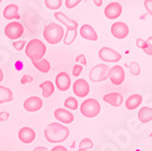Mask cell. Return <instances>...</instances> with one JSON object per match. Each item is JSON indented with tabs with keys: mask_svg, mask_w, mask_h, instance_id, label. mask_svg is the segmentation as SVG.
Wrapping results in <instances>:
<instances>
[{
	"mask_svg": "<svg viewBox=\"0 0 152 151\" xmlns=\"http://www.w3.org/2000/svg\"><path fill=\"white\" fill-rule=\"evenodd\" d=\"M99 57L104 62H118V61H121L122 55L118 51H116L115 49L104 46L99 50Z\"/></svg>",
	"mask_w": 152,
	"mask_h": 151,
	"instance_id": "8",
	"label": "cell"
},
{
	"mask_svg": "<svg viewBox=\"0 0 152 151\" xmlns=\"http://www.w3.org/2000/svg\"><path fill=\"white\" fill-rule=\"evenodd\" d=\"M145 42H146V46H145V49L142 50V51H144L146 55L152 56V37L147 38V39H146Z\"/></svg>",
	"mask_w": 152,
	"mask_h": 151,
	"instance_id": "29",
	"label": "cell"
},
{
	"mask_svg": "<svg viewBox=\"0 0 152 151\" xmlns=\"http://www.w3.org/2000/svg\"><path fill=\"white\" fill-rule=\"evenodd\" d=\"M3 79H4V72L0 68V82H3Z\"/></svg>",
	"mask_w": 152,
	"mask_h": 151,
	"instance_id": "41",
	"label": "cell"
},
{
	"mask_svg": "<svg viewBox=\"0 0 152 151\" xmlns=\"http://www.w3.org/2000/svg\"><path fill=\"white\" fill-rule=\"evenodd\" d=\"M50 151H68V150H67V147L62 146V145H56V146H54Z\"/></svg>",
	"mask_w": 152,
	"mask_h": 151,
	"instance_id": "38",
	"label": "cell"
},
{
	"mask_svg": "<svg viewBox=\"0 0 152 151\" xmlns=\"http://www.w3.org/2000/svg\"><path fill=\"white\" fill-rule=\"evenodd\" d=\"M24 53H26L27 57L32 62L39 61V60L44 59V56L46 54V45L39 39H32L26 44Z\"/></svg>",
	"mask_w": 152,
	"mask_h": 151,
	"instance_id": "3",
	"label": "cell"
},
{
	"mask_svg": "<svg viewBox=\"0 0 152 151\" xmlns=\"http://www.w3.org/2000/svg\"><path fill=\"white\" fill-rule=\"evenodd\" d=\"M75 62H77L78 65H82L83 67L88 64V62H86V57H85L84 54H80V55H78L77 57H75Z\"/></svg>",
	"mask_w": 152,
	"mask_h": 151,
	"instance_id": "33",
	"label": "cell"
},
{
	"mask_svg": "<svg viewBox=\"0 0 152 151\" xmlns=\"http://www.w3.org/2000/svg\"><path fill=\"white\" fill-rule=\"evenodd\" d=\"M1 1H3V0H0V4H1Z\"/></svg>",
	"mask_w": 152,
	"mask_h": 151,
	"instance_id": "43",
	"label": "cell"
},
{
	"mask_svg": "<svg viewBox=\"0 0 152 151\" xmlns=\"http://www.w3.org/2000/svg\"><path fill=\"white\" fill-rule=\"evenodd\" d=\"M54 117L58 121V123H62V124H69L74 121V115L67 108H56L54 111Z\"/></svg>",
	"mask_w": 152,
	"mask_h": 151,
	"instance_id": "12",
	"label": "cell"
},
{
	"mask_svg": "<svg viewBox=\"0 0 152 151\" xmlns=\"http://www.w3.org/2000/svg\"><path fill=\"white\" fill-rule=\"evenodd\" d=\"M111 34L116 39H124L129 34V27L124 22H115L111 26Z\"/></svg>",
	"mask_w": 152,
	"mask_h": 151,
	"instance_id": "10",
	"label": "cell"
},
{
	"mask_svg": "<svg viewBox=\"0 0 152 151\" xmlns=\"http://www.w3.org/2000/svg\"><path fill=\"white\" fill-rule=\"evenodd\" d=\"M33 82V77L31 74H23V77L21 78V83L22 84H27V83H31Z\"/></svg>",
	"mask_w": 152,
	"mask_h": 151,
	"instance_id": "35",
	"label": "cell"
},
{
	"mask_svg": "<svg viewBox=\"0 0 152 151\" xmlns=\"http://www.w3.org/2000/svg\"><path fill=\"white\" fill-rule=\"evenodd\" d=\"M72 89H73V93L75 94V96L78 97H85L90 92V85L85 79H77L73 85H72Z\"/></svg>",
	"mask_w": 152,
	"mask_h": 151,
	"instance_id": "11",
	"label": "cell"
},
{
	"mask_svg": "<svg viewBox=\"0 0 152 151\" xmlns=\"http://www.w3.org/2000/svg\"><path fill=\"white\" fill-rule=\"evenodd\" d=\"M144 6L147 11V14L152 16V0H145L144 1Z\"/></svg>",
	"mask_w": 152,
	"mask_h": 151,
	"instance_id": "34",
	"label": "cell"
},
{
	"mask_svg": "<svg viewBox=\"0 0 152 151\" xmlns=\"http://www.w3.org/2000/svg\"><path fill=\"white\" fill-rule=\"evenodd\" d=\"M33 151H49V149L45 146H37L33 149Z\"/></svg>",
	"mask_w": 152,
	"mask_h": 151,
	"instance_id": "39",
	"label": "cell"
},
{
	"mask_svg": "<svg viewBox=\"0 0 152 151\" xmlns=\"http://www.w3.org/2000/svg\"><path fill=\"white\" fill-rule=\"evenodd\" d=\"M55 84L57 86V89L61 90V92H67L71 85H72V82H71V77L69 74L66 73V72H60L56 78H55Z\"/></svg>",
	"mask_w": 152,
	"mask_h": 151,
	"instance_id": "15",
	"label": "cell"
},
{
	"mask_svg": "<svg viewBox=\"0 0 152 151\" xmlns=\"http://www.w3.org/2000/svg\"><path fill=\"white\" fill-rule=\"evenodd\" d=\"M136 46H137L139 49L144 50L145 46H146V42H145L144 39H141V38H139V39H136Z\"/></svg>",
	"mask_w": 152,
	"mask_h": 151,
	"instance_id": "36",
	"label": "cell"
},
{
	"mask_svg": "<svg viewBox=\"0 0 152 151\" xmlns=\"http://www.w3.org/2000/svg\"><path fill=\"white\" fill-rule=\"evenodd\" d=\"M79 107V104H78V100L75 99V97H67L65 100V108L69 110V111H74V110H77Z\"/></svg>",
	"mask_w": 152,
	"mask_h": 151,
	"instance_id": "25",
	"label": "cell"
},
{
	"mask_svg": "<svg viewBox=\"0 0 152 151\" xmlns=\"http://www.w3.org/2000/svg\"><path fill=\"white\" fill-rule=\"evenodd\" d=\"M43 107V100L39 96H29L23 101V108L28 112H37Z\"/></svg>",
	"mask_w": 152,
	"mask_h": 151,
	"instance_id": "14",
	"label": "cell"
},
{
	"mask_svg": "<svg viewBox=\"0 0 152 151\" xmlns=\"http://www.w3.org/2000/svg\"><path fill=\"white\" fill-rule=\"evenodd\" d=\"M83 72V66L82 65H78V64H75L73 66V70H72V76H74V77H78V76Z\"/></svg>",
	"mask_w": 152,
	"mask_h": 151,
	"instance_id": "32",
	"label": "cell"
},
{
	"mask_svg": "<svg viewBox=\"0 0 152 151\" xmlns=\"http://www.w3.org/2000/svg\"><path fill=\"white\" fill-rule=\"evenodd\" d=\"M108 72H110V67L106 64H99L90 70L89 78L91 82H95V83L105 82L108 78Z\"/></svg>",
	"mask_w": 152,
	"mask_h": 151,
	"instance_id": "6",
	"label": "cell"
},
{
	"mask_svg": "<svg viewBox=\"0 0 152 151\" xmlns=\"http://www.w3.org/2000/svg\"><path fill=\"white\" fill-rule=\"evenodd\" d=\"M33 66L42 73H49L50 70H51V65H50V62L46 60V59H42L39 61H35V62H32Z\"/></svg>",
	"mask_w": 152,
	"mask_h": 151,
	"instance_id": "24",
	"label": "cell"
},
{
	"mask_svg": "<svg viewBox=\"0 0 152 151\" xmlns=\"http://www.w3.org/2000/svg\"><path fill=\"white\" fill-rule=\"evenodd\" d=\"M137 118L140 121V123L146 124L152 121V107L144 106L140 108V111L137 112Z\"/></svg>",
	"mask_w": 152,
	"mask_h": 151,
	"instance_id": "21",
	"label": "cell"
},
{
	"mask_svg": "<svg viewBox=\"0 0 152 151\" xmlns=\"http://www.w3.org/2000/svg\"><path fill=\"white\" fill-rule=\"evenodd\" d=\"M26 42L24 40H15L14 43H12V46H14L15 50H17V51H21V50H23V48H26Z\"/></svg>",
	"mask_w": 152,
	"mask_h": 151,
	"instance_id": "30",
	"label": "cell"
},
{
	"mask_svg": "<svg viewBox=\"0 0 152 151\" xmlns=\"http://www.w3.org/2000/svg\"><path fill=\"white\" fill-rule=\"evenodd\" d=\"M44 136L46 141L51 144H60L65 141L69 136V129L63 125L62 123L58 122H53L50 123L44 130Z\"/></svg>",
	"mask_w": 152,
	"mask_h": 151,
	"instance_id": "1",
	"label": "cell"
},
{
	"mask_svg": "<svg viewBox=\"0 0 152 151\" xmlns=\"http://www.w3.org/2000/svg\"><path fill=\"white\" fill-rule=\"evenodd\" d=\"M4 33H5L6 38H9V39H11V40H18V38H21L22 34L24 33L23 24L20 23L18 21H12V22L7 23L5 26Z\"/></svg>",
	"mask_w": 152,
	"mask_h": 151,
	"instance_id": "7",
	"label": "cell"
},
{
	"mask_svg": "<svg viewBox=\"0 0 152 151\" xmlns=\"http://www.w3.org/2000/svg\"><path fill=\"white\" fill-rule=\"evenodd\" d=\"M101 111V105L96 99H86L80 105V113L86 118L96 117Z\"/></svg>",
	"mask_w": 152,
	"mask_h": 151,
	"instance_id": "5",
	"label": "cell"
},
{
	"mask_svg": "<svg viewBox=\"0 0 152 151\" xmlns=\"http://www.w3.org/2000/svg\"><path fill=\"white\" fill-rule=\"evenodd\" d=\"M108 78L110 81L115 84V85H121L123 84L124 79H125V72H124V68L119 65H115L113 67L110 68V72H108Z\"/></svg>",
	"mask_w": 152,
	"mask_h": 151,
	"instance_id": "9",
	"label": "cell"
},
{
	"mask_svg": "<svg viewBox=\"0 0 152 151\" xmlns=\"http://www.w3.org/2000/svg\"><path fill=\"white\" fill-rule=\"evenodd\" d=\"M124 103H125V107H126V108L130 110V111H133V110L137 108L139 106L141 105V103H142V96H141L140 94H133V95H130L128 99H126Z\"/></svg>",
	"mask_w": 152,
	"mask_h": 151,
	"instance_id": "20",
	"label": "cell"
},
{
	"mask_svg": "<svg viewBox=\"0 0 152 151\" xmlns=\"http://www.w3.org/2000/svg\"><path fill=\"white\" fill-rule=\"evenodd\" d=\"M9 117H10V113H9V112H5V111L0 112V121H1V122L7 121V119H9Z\"/></svg>",
	"mask_w": 152,
	"mask_h": 151,
	"instance_id": "37",
	"label": "cell"
},
{
	"mask_svg": "<svg viewBox=\"0 0 152 151\" xmlns=\"http://www.w3.org/2000/svg\"><path fill=\"white\" fill-rule=\"evenodd\" d=\"M39 88L42 89V94H43V97L48 99L54 93H55V85L51 81H45L43 83H40Z\"/></svg>",
	"mask_w": 152,
	"mask_h": 151,
	"instance_id": "22",
	"label": "cell"
},
{
	"mask_svg": "<svg viewBox=\"0 0 152 151\" xmlns=\"http://www.w3.org/2000/svg\"><path fill=\"white\" fill-rule=\"evenodd\" d=\"M43 37L49 44L55 45L65 38V29L58 23H48L44 27Z\"/></svg>",
	"mask_w": 152,
	"mask_h": 151,
	"instance_id": "4",
	"label": "cell"
},
{
	"mask_svg": "<svg viewBox=\"0 0 152 151\" xmlns=\"http://www.w3.org/2000/svg\"><path fill=\"white\" fill-rule=\"evenodd\" d=\"M82 3V0H66L65 5L67 9H74L75 6H78Z\"/></svg>",
	"mask_w": 152,
	"mask_h": 151,
	"instance_id": "31",
	"label": "cell"
},
{
	"mask_svg": "<svg viewBox=\"0 0 152 151\" xmlns=\"http://www.w3.org/2000/svg\"><path fill=\"white\" fill-rule=\"evenodd\" d=\"M104 101L107 103L108 105L113 106V107H119L124 103V100H123L122 94L113 92V93H108V94L104 95Z\"/></svg>",
	"mask_w": 152,
	"mask_h": 151,
	"instance_id": "18",
	"label": "cell"
},
{
	"mask_svg": "<svg viewBox=\"0 0 152 151\" xmlns=\"http://www.w3.org/2000/svg\"><path fill=\"white\" fill-rule=\"evenodd\" d=\"M122 12H123L122 5L119 3H117V1H113V3H110L105 7L104 14L108 20H116L122 15Z\"/></svg>",
	"mask_w": 152,
	"mask_h": 151,
	"instance_id": "13",
	"label": "cell"
},
{
	"mask_svg": "<svg viewBox=\"0 0 152 151\" xmlns=\"http://www.w3.org/2000/svg\"><path fill=\"white\" fill-rule=\"evenodd\" d=\"M94 146V143L91 139L89 138H84V139L80 140L79 143V150L78 151H86V150H90Z\"/></svg>",
	"mask_w": 152,
	"mask_h": 151,
	"instance_id": "27",
	"label": "cell"
},
{
	"mask_svg": "<svg viewBox=\"0 0 152 151\" xmlns=\"http://www.w3.org/2000/svg\"><path fill=\"white\" fill-rule=\"evenodd\" d=\"M129 72H130V74H133V76H140V73H141L140 65H139L136 61L130 62V65H129Z\"/></svg>",
	"mask_w": 152,
	"mask_h": 151,
	"instance_id": "28",
	"label": "cell"
},
{
	"mask_svg": "<svg viewBox=\"0 0 152 151\" xmlns=\"http://www.w3.org/2000/svg\"><path fill=\"white\" fill-rule=\"evenodd\" d=\"M3 17L5 20H9V21H17L20 20V14H18V6L16 4H10L7 5L4 11H3Z\"/></svg>",
	"mask_w": 152,
	"mask_h": 151,
	"instance_id": "19",
	"label": "cell"
},
{
	"mask_svg": "<svg viewBox=\"0 0 152 151\" xmlns=\"http://www.w3.org/2000/svg\"><path fill=\"white\" fill-rule=\"evenodd\" d=\"M55 18L62 23L63 26L67 27V33L65 34V38H63V43L66 45H71L74 40H75V37H77V29H78V22L75 20H72L69 17H67L63 12L56 11L54 14Z\"/></svg>",
	"mask_w": 152,
	"mask_h": 151,
	"instance_id": "2",
	"label": "cell"
},
{
	"mask_svg": "<svg viewBox=\"0 0 152 151\" xmlns=\"http://www.w3.org/2000/svg\"><path fill=\"white\" fill-rule=\"evenodd\" d=\"M44 3L49 10H54V11L58 10L62 6V0H44Z\"/></svg>",
	"mask_w": 152,
	"mask_h": 151,
	"instance_id": "26",
	"label": "cell"
},
{
	"mask_svg": "<svg viewBox=\"0 0 152 151\" xmlns=\"http://www.w3.org/2000/svg\"><path fill=\"white\" fill-rule=\"evenodd\" d=\"M151 151H152V150H151Z\"/></svg>",
	"mask_w": 152,
	"mask_h": 151,
	"instance_id": "44",
	"label": "cell"
},
{
	"mask_svg": "<svg viewBox=\"0 0 152 151\" xmlns=\"http://www.w3.org/2000/svg\"><path fill=\"white\" fill-rule=\"evenodd\" d=\"M79 34L80 37L83 38V39L85 40H91V42H96L97 40V33L96 31L94 29V27H91L90 24H83V26L80 27L79 29Z\"/></svg>",
	"mask_w": 152,
	"mask_h": 151,
	"instance_id": "17",
	"label": "cell"
},
{
	"mask_svg": "<svg viewBox=\"0 0 152 151\" xmlns=\"http://www.w3.org/2000/svg\"><path fill=\"white\" fill-rule=\"evenodd\" d=\"M150 138H152V132H151V133H150Z\"/></svg>",
	"mask_w": 152,
	"mask_h": 151,
	"instance_id": "42",
	"label": "cell"
},
{
	"mask_svg": "<svg viewBox=\"0 0 152 151\" xmlns=\"http://www.w3.org/2000/svg\"><path fill=\"white\" fill-rule=\"evenodd\" d=\"M18 139L23 144H31L35 139V130L31 127H22L18 130Z\"/></svg>",
	"mask_w": 152,
	"mask_h": 151,
	"instance_id": "16",
	"label": "cell"
},
{
	"mask_svg": "<svg viewBox=\"0 0 152 151\" xmlns=\"http://www.w3.org/2000/svg\"><path fill=\"white\" fill-rule=\"evenodd\" d=\"M14 100V93L6 86L0 85V104H6Z\"/></svg>",
	"mask_w": 152,
	"mask_h": 151,
	"instance_id": "23",
	"label": "cell"
},
{
	"mask_svg": "<svg viewBox=\"0 0 152 151\" xmlns=\"http://www.w3.org/2000/svg\"><path fill=\"white\" fill-rule=\"evenodd\" d=\"M93 1H94V4L96 5V6H101V5H102V0H93Z\"/></svg>",
	"mask_w": 152,
	"mask_h": 151,
	"instance_id": "40",
	"label": "cell"
}]
</instances>
